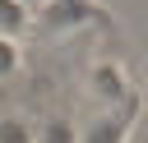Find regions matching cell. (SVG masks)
I'll list each match as a JSON object with an SVG mask.
<instances>
[{"label":"cell","instance_id":"6da1fadb","mask_svg":"<svg viewBox=\"0 0 148 143\" xmlns=\"http://www.w3.org/2000/svg\"><path fill=\"white\" fill-rule=\"evenodd\" d=\"M28 28H32V9L23 0H0V37L5 42H18Z\"/></svg>","mask_w":148,"mask_h":143},{"label":"cell","instance_id":"7a4b0ae2","mask_svg":"<svg viewBox=\"0 0 148 143\" xmlns=\"http://www.w3.org/2000/svg\"><path fill=\"white\" fill-rule=\"evenodd\" d=\"M0 143H37V129L23 111H5L0 115Z\"/></svg>","mask_w":148,"mask_h":143},{"label":"cell","instance_id":"3957f363","mask_svg":"<svg viewBox=\"0 0 148 143\" xmlns=\"http://www.w3.org/2000/svg\"><path fill=\"white\" fill-rule=\"evenodd\" d=\"M37 143H79V125L69 115H46L37 129Z\"/></svg>","mask_w":148,"mask_h":143},{"label":"cell","instance_id":"277c9868","mask_svg":"<svg viewBox=\"0 0 148 143\" xmlns=\"http://www.w3.org/2000/svg\"><path fill=\"white\" fill-rule=\"evenodd\" d=\"M97 88H102L106 97H125V92H130L125 78H120V69H97V74H92V92H97Z\"/></svg>","mask_w":148,"mask_h":143},{"label":"cell","instance_id":"5b68a950","mask_svg":"<svg viewBox=\"0 0 148 143\" xmlns=\"http://www.w3.org/2000/svg\"><path fill=\"white\" fill-rule=\"evenodd\" d=\"M18 65H23L18 42H5V37H0V83H9V78L18 74Z\"/></svg>","mask_w":148,"mask_h":143}]
</instances>
